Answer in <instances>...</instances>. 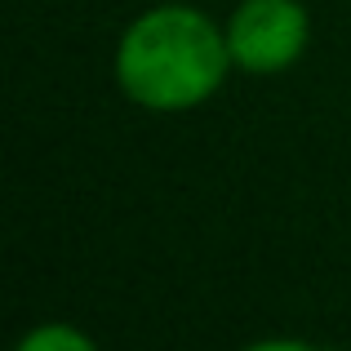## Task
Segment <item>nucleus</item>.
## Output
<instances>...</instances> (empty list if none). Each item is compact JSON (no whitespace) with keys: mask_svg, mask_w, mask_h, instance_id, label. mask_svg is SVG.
I'll return each instance as SVG.
<instances>
[{"mask_svg":"<svg viewBox=\"0 0 351 351\" xmlns=\"http://www.w3.org/2000/svg\"><path fill=\"white\" fill-rule=\"evenodd\" d=\"M236 71L227 27L200 5L165 0L125 23L112 53L120 94L152 116H187L214 103Z\"/></svg>","mask_w":351,"mask_h":351,"instance_id":"nucleus-1","label":"nucleus"},{"mask_svg":"<svg viewBox=\"0 0 351 351\" xmlns=\"http://www.w3.org/2000/svg\"><path fill=\"white\" fill-rule=\"evenodd\" d=\"M227 49L240 76H285L311 45V9L302 0H236L227 14Z\"/></svg>","mask_w":351,"mask_h":351,"instance_id":"nucleus-2","label":"nucleus"},{"mask_svg":"<svg viewBox=\"0 0 351 351\" xmlns=\"http://www.w3.org/2000/svg\"><path fill=\"white\" fill-rule=\"evenodd\" d=\"M98 343L67 320H40L18 338V351H94Z\"/></svg>","mask_w":351,"mask_h":351,"instance_id":"nucleus-3","label":"nucleus"}]
</instances>
